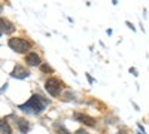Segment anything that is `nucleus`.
Returning <instances> with one entry per match:
<instances>
[{
  "label": "nucleus",
  "mask_w": 149,
  "mask_h": 134,
  "mask_svg": "<svg viewBox=\"0 0 149 134\" xmlns=\"http://www.w3.org/2000/svg\"><path fill=\"white\" fill-rule=\"evenodd\" d=\"M46 106H49V100L39 95V94H34L30 97L29 101H26L24 104H19L18 109L22 110L24 113H29V115H40L45 110Z\"/></svg>",
  "instance_id": "1"
},
{
  "label": "nucleus",
  "mask_w": 149,
  "mask_h": 134,
  "mask_svg": "<svg viewBox=\"0 0 149 134\" xmlns=\"http://www.w3.org/2000/svg\"><path fill=\"white\" fill-rule=\"evenodd\" d=\"M8 45H9L10 49H14L18 54H24L29 49H31V43L26 39H21V37H10L8 40Z\"/></svg>",
  "instance_id": "2"
},
{
  "label": "nucleus",
  "mask_w": 149,
  "mask_h": 134,
  "mask_svg": "<svg viewBox=\"0 0 149 134\" xmlns=\"http://www.w3.org/2000/svg\"><path fill=\"white\" fill-rule=\"evenodd\" d=\"M61 88H63V85H61V82H60L57 78H49V79L46 81V83H45V90L51 94L52 97L60 95Z\"/></svg>",
  "instance_id": "3"
},
{
  "label": "nucleus",
  "mask_w": 149,
  "mask_h": 134,
  "mask_svg": "<svg viewBox=\"0 0 149 134\" xmlns=\"http://www.w3.org/2000/svg\"><path fill=\"white\" fill-rule=\"evenodd\" d=\"M10 76H12V78H17V79H26V78L30 76V72H29L27 69H24L22 66L17 64V66L14 67V70L10 72Z\"/></svg>",
  "instance_id": "4"
},
{
  "label": "nucleus",
  "mask_w": 149,
  "mask_h": 134,
  "mask_svg": "<svg viewBox=\"0 0 149 134\" xmlns=\"http://www.w3.org/2000/svg\"><path fill=\"white\" fill-rule=\"evenodd\" d=\"M73 116H74V119H76L78 122H81V124H84V125H88V127H94V125H95V119L91 118V116H88V115H84V113L76 112Z\"/></svg>",
  "instance_id": "5"
},
{
  "label": "nucleus",
  "mask_w": 149,
  "mask_h": 134,
  "mask_svg": "<svg viewBox=\"0 0 149 134\" xmlns=\"http://www.w3.org/2000/svg\"><path fill=\"white\" fill-rule=\"evenodd\" d=\"M26 63H27V66H31V67L40 66V57L36 52H30L26 55Z\"/></svg>",
  "instance_id": "6"
},
{
  "label": "nucleus",
  "mask_w": 149,
  "mask_h": 134,
  "mask_svg": "<svg viewBox=\"0 0 149 134\" xmlns=\"http://www.w3.org/2000/svg\"><path fill=\"white\" fill-rule=\"evenodd\" d=\"M0 30H2V33H12L15 30V27H14V24H12L9 19L0 18Z\"/></svg>",
  "instance_id": "7"
},
{
  "label": "nucleus",
  "mask_w": 149,
  "mask_h": 134,
  "mask_svg": "<svg viewBox=\"0 0 149 134\" xmlns=\"http://www.w3.org/2000/svg\"><path fill=\"white\" fill-rule=\"evenodd\" d=\"M17 125H18V130H19L22 134H27V133L30 131V124H29V121L22 119V118H19V119L17 121Z\"/></svg>",
  "instance_id": "8"
},
{
  "label": "nucleus",
  "mask_w": 149,
  "mask_h": 134,
  "mask_svg": "<svg viewBox=\"0 0 149 134\" xmlns=\"http://www.w3.org/2000/svg\"><path fill=\"white\" fill-rule=\"evenodd\" d=\"M0 133L2 134H12V128L6 119H0Z\"/></svg>",
  "instance_id": "9"
},
{
  "label": "nucleus",
  "mask_w": 149,
  "mask_h": 134,
  "mask_svg": "<svg viewBox=\"0 0 149 134\" xmlns=\"http://www.w3.org/2000/svg\"><path fill=\"white\" fill-rule=\"evenodd\" d=\"M54 127H55V130H57V134H70L69 130H67L63 124H58V122H57Z\"/></svg>",
  "instance_id": "10"
},
{
  "label": "nucleus",
  "mask_w": 149,
  "mask_h": 134,
  "mask_svg": "<svg viewBox=\"0 0 149 134\" xmlns=\"http://www.w3.org/2000/svg\"><path fill=\"white\" fill-rule=\"evenodd\" d=\"M40 70L42 72H54L51 66H48V64H40Z\"/></svg>",
  "instance_id": "11"
},
{
  "label": "nucleus",
  "mask_w": 149,
  "mask_h": 134,
  "mask_svg": "<svg viewBox=\"0 0 149 134\" xmlns=\"http://www.w3.org/2000/svg\"><path fill=\"white\" fill-rule=\"evenodd\" d=\"M130 73H131V75H133V76H136V78H137V76H139V73H137V70H136L134 67H130Z\"/></svg>",
  "instance_id": "12"
},
{
  "label": "nucleus",
  "mask_w": 149,
  "mask_h": 134,
  "mask_svg": "<svg viewBox=\"0 0 149 134\" xmlns=\"http://www.w3.org/2000/svg\"><path fill=\"white\" fill-rule=\"evenodd\" d=\"M125 24H127V27H128V28H131V30H133V31H134V30H136V28H134V26H133V24H131V22H130V21H125Z\"/></svg>",
  "instance_id": "13"
},
{
  "label": "nucleus",
  "mask_w": 149,
  "mask_h": 134,
  "mask_svg": "<svg viewBox=\"0 0 149 134\" xmlns=\"http://www.w3.org/2000/svg\"><path fill=\"white\" fill-rule=\"evenodd\" d=\"M86 79H88V82H90V83H94V79L88 75V73H86Z\"/></svg>",
  "instance_id": "14"
},
{
  "label": "nucleus",
  "mask_w": 149,
  "mask_h": 134,
  "mask_svg": "<svg viewBox=\"0 0 149 134\" xmlns=\"http://www.w3.org/2000/svg\"><path fill=\"white\" fill-rule=\"evenodd\" d=\"M118 134H124V133H122V131H119V133H118Z\"/></svg>",
  "instance_id": "15"
},
{
  "label": "nucleus",
  "mask_w": 149,
  "mask_h": 134,
  "mask_svg": "<svg viewBox=\"0 0 149 134\" xmlns=\"http://www.w3.org/2000/svg\"><path fill=\"white\" fill-rule=\"evenodd\" d=\"M0 36H2V30H0Z\"/></svg>",
  "instance_id": "16"
}]
</instances>
